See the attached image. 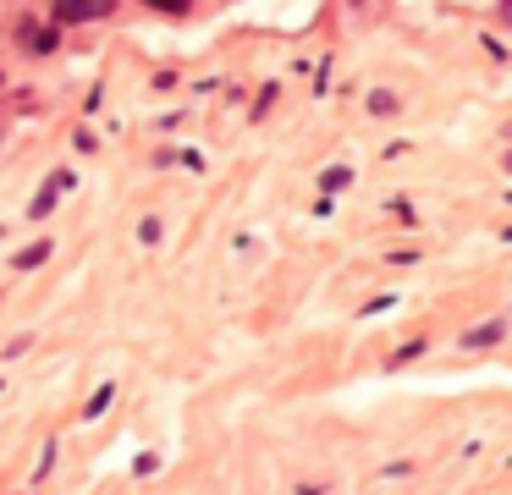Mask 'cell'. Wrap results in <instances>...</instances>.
Masks as SVG:
<instances>
[{
	"mask_svg": "<svg viewBox=\"0 0 512 495\" xmlns=\"http://www.w3.org/2000/svg\"><path fill=\"white\" fill-rule=\"evenodd\" d=\"M111 0H56V17L61 22H89V17H105Z\"/></svg>",
	"mask_w": 512,
	"mask_h": 495,
	"instance_id": "obj_1",
	"label": "cell"
},
{
	"mask_svg": "<svg viewBox=\"0 0 512 495\" xmlns=\"http://www.w3.org/2000/svg\"><path fill=\"white\" fill-rule=\"evenodd\" d=\"M23 39H28V50H34V55H50V50H56V28H34V22H28Z\"/></svg>",
	"mask_w": 512,
	"mask_h": 495,
	"instance_id": "obj_2",
	"label": "cell"
},
{
	"mask_svg": "<svg viewBox=\"0 0 512 495\" xmlns=\"http://www.w3.org/2000/svg\"><path fill=\"white\" fill-rule=\"evenodd\" d=\"M45 253H50V242H34V248H23V253H17V270H34Z\"/></svg>",
	"mask_w": 512,
	"mask_h": 495,
	"instance_id": "obj_3",
	"label": "cell"
},
{
	"mask_svg": "<svg viewBox=\"0 0 512 495\" xmlns=\"http://www.w3.org/2000/svg\"><path fill=\"white\" fill-rule=\"evenodd\" d=\"M501 336V325H479V330H468V347H485V341H496Z\"/></svg>",
	"mask_w": 512,
	"mask_h": 495,
	"instance_id": "obj_4",
	"label": "cell"
},
{
	"mask_svg": "<svg viewBox=\"0 0 512 495\" xmlns=\"http://www.w3.org/2000/svg\"><path fill=\"white\" fill-rule=\"evenodd\" d=\"M149 6H155V11H171V17H182V11L193 6V0H149Z\"/></svg>",
	"mask_w": 512,
	"mask_h": 495,
	"instance_id": "obj_5",
	"label": "cell"
},
{
	"mask_svg": "<svg viewBox=\"0 0 512 495\" xmlns=\"http://www.w3.org/2000/svg\"><path fill=\"white\" fill-rule=\"evenodd\" d=\"M105 407H111V385H105V391H94V402H89V418H94V413H105Z\"/></svg>",
	"mask_w": 512,
	"mask_h": 495,
	"instance_id": "obj_6",
	"label": "cell"
}]
</instances>
